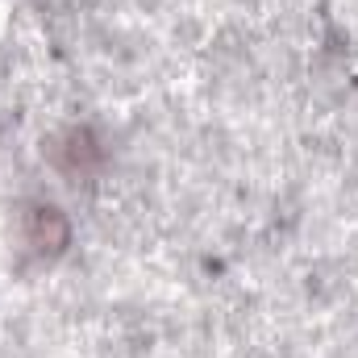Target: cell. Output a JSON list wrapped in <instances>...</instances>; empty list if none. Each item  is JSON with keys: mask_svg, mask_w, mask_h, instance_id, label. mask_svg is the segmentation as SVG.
I'll list each match as a JSON object with an SVG mask.
<instances>
[{"mask_svg": "<svg viewBox=\"0 0 358 358\" xmlns=\"http://www.w3.org/2000/svg\"><path fill=\"white\" fill-rule=\"evenodd\" d=\"M25 242L38 255H59L67 246V217L50 204H38L25 213Z\"/></svg>", "mask_w": 358, "mask_h": 358, "instance_id": "obj_1", "label": "cell"}]
</instances>
